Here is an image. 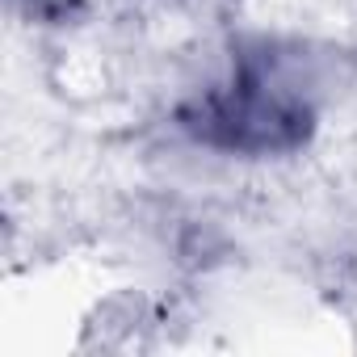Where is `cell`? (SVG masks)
Returning <instances> with one entry per match:
<instances>
[{
	"label": "cell",
	"mask_w": 357,
	"mask_h": 357,
	"mask_svg": "<svg viewBox=\"0 0 357 357\" xmlns=\"http://www.w3.org/2000/svg\"><path fill=\"white\" fill-rule=\"evenodd\" d=\"M181 130L231 155H286L315 130L311 97L269 55H240L231 76L181 105Z\"/></svg>",
	"instance_id": "cell-1"
}]
</instances>
